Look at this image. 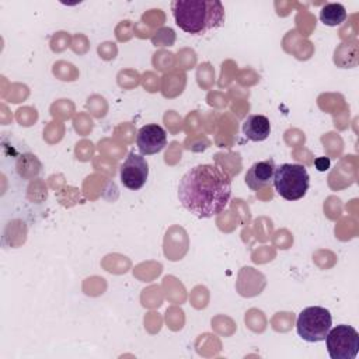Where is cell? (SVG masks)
<instances>
[{"label": "cell", "mask_w": 359, "mask_h": 359, "mask_svg": "<svg viewBox=\"0 0 359 359\" xmlns=\"http://www.w3.org/2000/svg\"><path fill=\"white\" fill-rule=\"evenodd\" d=\"M231 198L230 175L213 164L188 170L178 184V199L184 209L199 219L222 213Z\"/></svg>", "instance_id": "1"}, {"label": "cell", "mask_w": 359, "mask_h": 359, "mask_svg": "<svg viewBox=\"0 0 359 359\" xmlns=\"http://www.w3.org/2000/svg\"><path fill=\"white\" fill-rule=\"evenodd\" d=\"M171 10L177 25L191 35H203L224 22V7L219 0H175Z\"/></svg>", "instance_id": "2"}, {"label": "cell", "mask_w": 359, "mask_h": 359, "mask_svg": "<svg viewBox=\"0 0 359 359\" xmlns=\"http://www.w3.org/2000/svg\"><path fill=\"white\" fill-rule=\"evenodd\" d=\"M273 185L283 199L299 201L310 187V175L304 165L285 163L275 168Z\"/></svg>", "instance_id": "3"}, {"label": "cell", "mask_w": 359, "mask_h": 359, "mask_svg": "<svg viewBox=\"0 0 359 359\" xmlns=\"http://www.w3.org/2000/svg\"><path fill=\"white\" fill-rule=\"evenodd\" d=\"M332 325L330 310L321 306H310L300 311L296 321V330L302 339L307 342L324 341Z\"/></svg>", "instance_id": "4"}, {"label": "cell", "mask_w": 359, "mask_h": 359, "mask_svg": "<svg viewBox=\"0 0 359 359\" xmlns=\"http://www.w3.org/2000/svg\"><path fill=\"white\" fill-rule=\"evenodd\" d=\"M327 351L331 359H355L359 351V334L346 324L331 328L325 337Z\"/></svg>", "instance_id": "5"}, {"label": "cell", "mask_w": 359, "mask_h": 359, "mask_svg": "<svg viewBox=\"0 0 359 359\" xmlns=\"http://www.w3.org/2000/svg\"><path fill=\"white\" fill-rule=\"evenodd\" d=\"M121 182L132 191L140 189L149 177V164L142 154L130 151L119 170Z\"/></svg>", "instance_id": "6"}, {"label": "cell", "mask_w": 359, "mask_h": 359, "mask_svg": "<svg viewBox=\"0 0 359 359\" xmlns=\"http://www.w3.org/2000/svg\"><path fill=\"white\" fill-rule=\"evenodd\" d=\"M136 144L142 156L157 154L167 144V133L157 123L144 125L137 130Z\"/></svg>", "instance_id": "7"}, {"label": "cell", "mask_w": 359, "mask_h": 359, "mask_svg": "<svg viewBox=\"0 0 359 359\" xmlns=\"http://www.w3.org/2000/svg\"><path fill=\"white\" fill-rule=\"evenodd\" d=\"M275 161L272 158H266L262 161L254 163L247 174H245V184L251 191H259L265 187L273 184V174H275Z\"/></svg>", "instance_id": "8"}, {"label": "cell", "mask_w": 359, "mask_h": 359, "mask_svg": "<svg viewBox=\"0 0 359 359\" xmlns=\"http://www.w3.org/2000/svg\"><path fill=\"white\" fill-rule=\"evenodd\" d=\"M243 133L251 142H262L271 133L269 119L264 115H248L243 121Z\"/></svg>", "instance_id": "9"}, {"label": "cell", "mask_w": 359, "mask_h": 359, "mask_svg": "<svg viewBox=\"0 0 359 359\" xmlns=\"http://www.w3.org/2000/svg\"><path fill=\"white\" fill-rule=\"evenodd\" d=\"M346 20V10L339 3H327L320 10V21L328 27L341 25Z\"/></svg>", "instance_id": "10"}, {"label": "cell", "mask_w": 359, "mask_h": 359, "mask_svg": "<svg viewBox=\"0 0 359 359\" xmlns=\"http://www.w3.org/2000/svg\"><path fill=\"white\" fill-rule=\"evenodd\" d=\"M316 167L318 171H325L330 167V160L327 157H320L316 160Z\"/></svg>", "instance_id": "11"}]
</instances>
